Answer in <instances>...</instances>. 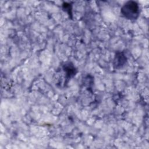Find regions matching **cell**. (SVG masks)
I'll use <instances>...</instances> for the list:
<instances>
[{"label":"cell","instance_id":"6da1fadb","mask_svg":"<svg viewBox=\"0 0 149 149\" xmlns=\"http://www.w3.org/2000/svg\"><path fill=\"white\" fill-rule=\"evenodd\" d=\"M120 13L126 19L134 21L140 15V7L139 3L134 1L126 2L120 9Z\"/></svg>","mask_w":149,"mask_h":149},{"label":"cell","instance_id":"7a4b0ae2","mask_svg":"<svg viewBox=\"0 0 149 149\" xmlns=\"http://www.w3.org/2000/svg\"><path fill=\"white\" fill-rule=\"evenodd\" d=\"M62 69L64 74V85L67 84L69 81L77 73V70L74 65L70 62H66L62 66Z\"/></svg>","mask_w":149,"mask_h":149},{"label":"cell","instance_id":"3957f363","mask_svg":"<svg viewBox=\"0 0 149 149\" xmlns=\"http://www.w3.org/2000/svg\"><path fill=\"white\" fill-rule=\"evenodd\" d=\"M127 62V57L123 51L116 52L113 59V67L115 69L123 68Z\"/></svg>","mask_w":149,"mask_h":149},{"label":"cell","instance_id":"277c9868","mask_svg":"<svg viewBox=\"0 0 149 149\" xmlns=\"http://www.w3.org/2000/svg\"><path fill=\"white\" fill-rule=\"evenodd\" d=\"M62 9L64 12L68 13L69 17L72 19H73V14H72V5L70 3L68 2H63L62 6Z\"/></svg>","mask_w":149,"mask_h":149}]
</instances>
